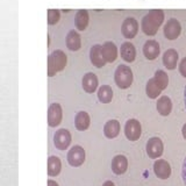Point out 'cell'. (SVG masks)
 I'll return each mask as SVG.
<instances>
[{
	"label": "cell",
	"instance_id": "obj_14",
	"mask_svg": "<svg viewBox=\"0 0 186 186\" xmlns=\"http://www.w3.org/2000/svg\"><path fill=\"white\" fill-rule=\"evenodd\" d=\"M81 86L86 93H94L99 86L98 77L93 72H87L81 79Z\"/></svg>",
	"mask_w": 186,
	"mask_h": 186
},
{
	"label": "cell",
	"instance_id": "obj_11",
	"mask_svg": "<svg viewBox=\"0 0 186 186\" xmlns=\"http://www.w3.org/2000/svg\"><path fill=\"white\" fill-rule=\"evenodd\" d=\"M90 61L92 63V65L99 67V69H101L106 65L107 62L105 61L104 55H102V45L94 44L90 49Z\"/></svg>",
	"mask_w": 186,
	"mask_h": 186
},
{
	"label": "cell",
	"instance_id": "obj_12",
	"mask_svg": "<svg viewBox=\"0 0 186 186\" xmlns=\"http://www.w3.org/2000/svg\"><path fill=\"white\" fill-rule=\"evenodd\" d=\"M160 47L158 42L155 40H148L143 45V55L146 59L154 61L160 56Z\"/></svg>",
	"mask_w": 186,
	"mask_h": 186
},
{
	"label": "cell",
	"instance_id": "obj_21",
	"mask_svg": "<svg viewBox=\"0 0 186 186\" xmlns=\"http://www.w3.org/2000/svg\"><path fill=\"white\" fill-rule=\"evenodd\" d=\"M90 22V15L86 9H79L75 15V26L78 30H85Z\"/></svg>",
	"mask_w": 186,
	"mask_h": 186
},
{
	"label": "cell",
	"instance_id": "obj_30",
	"mask_svg": "<svg viewBox=\"0 0 186 186\" xmlns=\"http://www.w3.org/2000/svg\"><path fill=\"white\" fill-rule=\"evenodd\" d=\"M182 178L183 182L186 186V157L184 158V162H183V166H182Z\"/></svg>",
	"mask_w": 186,
	"mask_h": 186
},
{
	"label": "cell",
	"instance_id": "obj_2",
	"mask_svg": "<svg viewBox=\"0 0 186 186\" xmlns=\"http://www.w3.org/2000/svg\"><path fill=\"white\" fill-rule=\"evenodd\" d=\"M67 63V57L62 50H55L48 57V76L53 77L57 72H61L65 69Z\"/></svg>",
	"mask_w": 186,
	"mask_h": 186
},
{
	"label": "cell",
	"instance_id": "obj_18",
	"mask_svg": "<svg viewBox=\"0 0 186 186\" xmlns=\"http://www.w3.org/2000/svg\"><path fill=\"white\" fill-rule=\"evenodd\" d=\"M65 44H67V49L71 50V51H77V50H79V49L81 48V39H80V35L76 30L71 29L67 34Z\"/></svg>",
	"mask_w": 186,
	"mask_h": 186
},
{
	"label": "cell",
	"instance_id": "obj_16",
	"mask_svg": "<svg viewBox=\"0 0 186 186\" xmlns=\"http://www.w3.org/2000/svg\"><path fill=\"white\" fill-rule=\"evenodd\" d=\"M118 47L115 45L114 42L112 41H107L102 44V55L104 58L107 63H113L118 58Z\"/></svg>",
	"mask_w": 186,
	"mask_h": 186
},
{
	"label": "cell",
	"instance_id": "obj_19",
	"mask_svg": "<svg viewBox=\"0 0 186 186\" xmlns=\"http://www.w3.org/2000/svg\"><path fill=\"white\" fill-rule=\"evenodd\" d=\"M178 53L174 49H168L163 53V64L168 70H174L178 64Z\"/></svg>",
	"mask_w": 186,
	"mask_h": 186
},
{
	"label": "cell",
	"instance_id": "obj_31",
	"mask_svg": "<svg viewBox=\"0 0 186 186\" xmlns=\"http://www.w3.org/2000/svg\"><path fill=\"white\" fill-rule=\"evenodd\" d=\"M48 186H58V184L53 179H49L48 180Z\"/></svg>",
	"mask_w": 186,
	"mask_h": 186
},
{
	"label": "cell",
	"instance_id": "obj_32",
	"mask_svg": "<svg viewBox=\"0 0 186 186\" xmlns=\"http://www.w3.org/2000/svg\"><path fill=\"white\" fill-rule=\"evenodd\" d=\"M102 186H115V185H114V183L111 182V180H106V182L102 184Z\"/></svg>",
	"mask_w": 186,
	"mask_h": 186
},
{
	"label": "cell",
	"instance_id": "obj_28",
	"mask_svg": "<svg viewBox=\"0 0 186 186\" xmlns=\"http://www.w3.org/2000/svg\"><path fill=\"white\" fill-rule=\"evenodd\" d=\"M59 19H61V13H59L58 9H48V23L50 26L56 25L59 21Z\"/></svg>",
	"mask_w": 186,
	"mask_h": 186
},
{
	"label": "cell",
	"instance_id": "obj_26",
	"mask_svg": "<svg viewBox=\"0 0 186 186\" xmlns=\"http://www.w3.org/2000/svg\"><path fill=\"white\" fill-rule=\"evenodd\" d=\"M146 93L150 99H156L157 97H160V94L162 93V90L160 89L158 85L156 84L154 78H150L148 80V83L146 85Z\"/></svg>",
	"mask_w": 186,
	"mask_h": 186
},
{
	"label": "cell",
	"instance_id": "obj_20",
	"mask_svg": "<svg viewBox=\"0 0 186 186\" xmlns=\"http://www.w3.org/2000/svg\"><path fill=\"white\" fill-rule=\"evenodd\" d=\"M156 108L160 115L168 116L172 111V101L168 95H162L156 102Z\"/></svg>",
	"mask_w": 186,
	"mask_h": 186
},
{
	"label": "cell",
	"instance_id": "obj_34",
	"mask_svg": "<svg viewBox=\"0 0 186 186\" xmlns=\"http://www.w3.org/2000/svg\"><path fill=\"white\" fill-rule=\"evenodd\" d=\"M184 104H185V108H186V86L185 90H184Z\"/></svg>",
	"mask_w": 186,
	"mask_h": 186
},
{
	"label": "cell",
	"instance_id": "obj_23",
	"mask_svg": "<svg viewBox=\"0 0 186 186\" xmlns=\"http://www.w3.org/2000/svg\"><path fill=\"white\" fill-rule=\"evenodd\" d=\"M91 124V118H90L89 113L84 111L78 112L75 116V126L76 128L80 130V132H84L90 127Z\"/></svg>",
	"mask_w": 186,
	"mask_h": 186
},
{
	"label": "cell",
	"instance_id": "obj_15",
	"mask_svg": "<svg viewBox=\"0 0 186 186\" xmlns=\"http://www.w3.org/2000/svg\"><path fill=\"white\" fill-rule=\"evenodd\" d=\"M111 168L113 173H115L116 176L123 174L127 171V169H128V160H127V157L123 155H116L112 160Z\"/></svg>",
	"mask_w": 186,
	"mask_h": 186
},
{
	"label": "cell",
	"instance_id": "obj_3",
	"mask_svg": "<svg viewBox=\"0 0 186 186\" xmlns=\"http://www.w3.org/2000/svg\"><path fill=\"white\" fill-rule=\"evenodd\" d=\"M134 75L132 69L128 65H119L115 69L114 72V81H115L116 86L121 90L128 89L130 85L133 84Z\"/></svg>",
	"mask_w": 186,
	"mask_h": 186
},
{
	"label": "cell",
	"instance_id": "obj_6",
	"mask_svg": "<svg viewBox=\"0 0 186 186\" xmlns=\"http://www.w3.org/2000/svg\"><path fill=\"white\" fill-rule=\"evenodd\" d=\"M142 126L136 119H129L124 124V135L129 141H137L141 137Z\"/></svg>",
	"mask_w": 186,
	"mask_h": 186
},
{
	"label": "cell",
	"instance_id": "obj_25",
	"mask_svg": "<svg viewBox=\"0 0 186 186\" xmlns=\"http://www.w3.org/2000/svg\"><path fill=\"white\" fill-rule=\"evenodd\" d=\"M97 95L99 101L102 104H108L113 99V90L109 85H101L97 91Z\"/></svg>",
	"mask_w": 186,
	"mask_h": 186
},
{
	"label": "cell",
	"instance_id": "obj_9",
	"mask_svg": "<svg viewBox=\"0 0 186 186\" xmlns=\"http://www.w3.org/2000/svg\"><path fill=\"white\" fill-rule=\"evenodd\" d=\"M63 119V109L62 106L57 104V102H53L51 104L48 108V124L50 127H57L61 124Z\"/></svg>",
	"mask_w": 186,
	"mask_h": 186
},
{
	"label": "cell",
	"instance_id": "obj_7",
	"mask_svg": "<svg viewBox=\"0 0 186 186\" xmlns=\"http://www.w3.org/2000/svg\"><path fill=\"white\" fill-rule=\"evenodd\" d=\"M146 154L152 160H157L163 155L164 144L160 137H151L146 142Z\"/></svg>",
	"mask_w": 186,
	"mask_h": 186
},
{
	"label": "cell",
	"instance_id": "obj_8",
	"mask_svg": "<svg viewBox=\"0 0 186 186\" xmlns=\"http://www.w3.org/2000/svg\"><path fill=\"white\" fill-rule=\"evenodd\" d=\"M163 31H164V36L168 40L170 41L176 40V39L179 37L180 33H182V25L179 23V21H178L177 19L171 18L166 21V23H165V26L163 28Z\"/></svg>",
	"mask_w": 186,
	"mask_h": 186
},
{
	"label": "cell",
	"instance_id": "obj_1",
	"mask_svg": "<svg viewBox=\"0 0 186 186\" xmlns=\"http://www.w3.org/2000/svg\"><path fill=\"white\" fill-rule=\"evenodd\" d=\"M164 12L162 9H150L148 13L142 18L141 29L148 36H154L162 26L164 21Z\"/></svg>",
	"mask_w": 186,
	"mask_h": 186
},
{
	"label": "cell",
	"instance_id": "obj_33",
	"mask_svg": "<svg viewBox=\"0 0 186 186\" xmlns=\"http://www.w3.org/2000/svg\"><path fill=\"white\" fill-rule=\"evenodd\" d=\"M182 134H183V137L185 138L186 140V123L183 126V128H182Z\"/></svg>",
	"mask_w": 186,
	"mask_h": 186
},
{
	"label": "cell",
	"instance_id": "obj_10",
	"mask_svg": "<svg viewBox=\"0 0 186 186\" xmlns=\"http://www.w3.org/2000/svg\"><path fill=\"white\" fill-rule=\"evenodd\" d=\"M138 33V22L134 18H126L121 25V34L126 39H134Z\"/></svg>",
	"mask_w": 186,
	"mask_h": 186
},
{
	"label": "cell",
	"instance_id": "obj_27",
	"mask_svg": "<svg viewBox=\"0 0 186 186\" xmlns=\"http://www.w3.org/2000/svg\"><path fill=\"white\" fill-rule=\"evenodd\" d=\"M154 79H155L156 84L160 86V89L163 91L168 87L169 85V76L166 75V72L163 70H157L155 72V75L152 77Z\"/></svg>",
	"mask_w": 186,
	"mask_h": 186
},
{
	"label": "cell",
	"instance_id": "obj_5",
	"mask_svg": "<svg viewBox=\"0 0 186 186\" xmlns=\"http://www.w3.org/2000/svg\"><path fill=\"white\" fill-rule=\"evenodd\" d=\"M85 157H86L85 150L80 146H73L67 151V163L73 168H78L80 165H83V163L85 162Z\"/></svg>",
	"mask_w": 186,
	"mask_h": 186
},
{
	"label": "cell",
	"instance_id": "obj_13",
	"mask_svg": "<svg viewBox=\"0 0 186 186\" xmlns=\"http://www.w3.org/2000/svg\"><path fill=\"white\" fill-rule=\"evenodd\" d=\"M154 173L160 179H168L171 176V166L168 160H157L154 163Z\"/></svg>",
	"mask_w": 186,
	"mask_h": 186
},
{
	"label": "cell",
	"instance_id": "obj_29",
	"mask_svg": "<svg viewBox=\"0 0 186 186\" xmlns=\"http://www.w3.org/2000/svg\"><path fill=\"white\" fill-rule=\"evenodd\" d=\"M178 69H179V72H180V75L183 77H185L186 78V57H184L180 61L179 63V65H178Z\"/></svg>",
	"mask_w": 186,
	"mask_h": 186
},
{
	"label": "cell",
	"instance_id": "obj_17",
	"mask_svg": "<svg viewBox=\"0 0 186 186\" xmlns=\"http://www.w3.org/2000/svg\"><path fill=\"white\" fill-rule=\"evenodd\" d=\"M121 58L128 63H132L136 58V49L132 42H123L120 47Z\"/></svg>",
	"mask_w": 186,
	"mask_h": 186
},
{
	"label": "cell",
	"instance_id": "obj_4",
	"mask_svg": "<svg viewBox=\"0 0 186 186\" xmlns=\"http://www.w3.org/2000/svg\"><path fill=\"white\" fill-rule=\"evenodd\" d=\"M72 136L71 133L65 128H61L56 130V133L53 135V144L58 150H65L71 144Z\"/></svg>",
	"mask_w": 186,
	"mask_h": 186
},
{
	"label": "cell",
	"instance_id": "obj_22",
	"mask_svg": "<svg viewBox=\"0 0 186 186\" xmlns=\"http://www.w3.org/2000/svg\"><path fill=\"white\" fill-rule=\"evenodd\" d=\"M120 129H121V126L118 120H109L104 126V135L111 140L115 138L120 134Z\"/></svg>",
	"mask_w": 186,
	"mask_h": 186
},
{
	"label": "cell",
	"instance_id": "obj_24",
	"mask_svg": "<svg viewBox=\"0 0 186 186\" xmlns=\"http://www.w3.org/2000/svg\"><path fill=\"white\" fill-rule=\"evenodd\" d=\"M62 162L57 156H50L48 158V174L50 177H56L61 173Z\"/></svg>",
	"mask_w": 186,
	"mask_h": 186
}]
</instances>
